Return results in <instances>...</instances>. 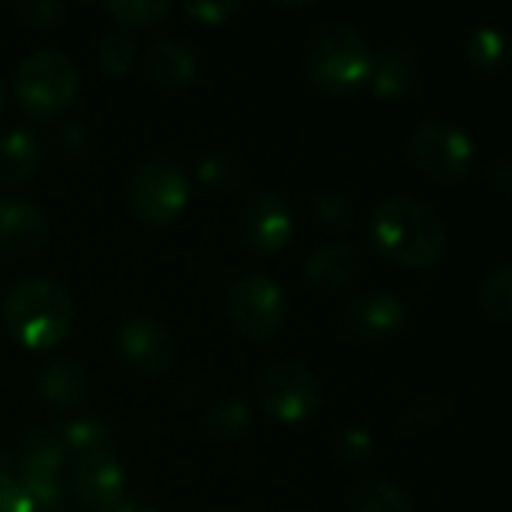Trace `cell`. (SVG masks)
Segmentation results:
<instances>
[{"label": "cell", "mask_w": 512, "mask_h": 512, "mask_svg": "<svg viewBox=\"0 0 512 512\" xmlns=\"http://www.w3.org/2000/svg\"><path fill=\"white\" fill-rule=\"evenodd\" d=\"M369 240L399 267H432L447 252V222L435 207L396 195L372 210Z\"/></svg>", "instance_id": "cell-1"}, {"label": "cell", "mask_w": 512, "mask_h": 512, "mask_svg": "<svg viewBox=\"0 0 512 512\" xmlns=\"http://www.w3.org/2000/svg\"><path fill=\"white\" fill-rule=\"evenodd\" d=\"M372 51L363 33L351 21L321 24L303 51V72L315 90L327 96H351L369 84Z\"/></svg>", "instance_id": "cell-2"}, {"label": "cell", "mask_w": 512, "mask_h": 512, "mask_svg": "<svg viewBox=\"0 0 512 512\" xmlns=\"http://www.w3.org/2000/svg\"><path fill=\"white\" fill-rule=\"evenodd\" d=\"M6 330L30 351H48L60 345L75 324L72 297L51 279H21L3 300Z\"/></svg>", "instance_id": "cell-3"}, {"label": "cell", "mask_w": 512, "mask_h": 512, "mask_svg": "<svg viewBox=\"0 0 512 512\" xmlns=\"http://www.w3.org/2000/svg\"><path fill=\"white\" fill-rule=\"evenodd\" d=\"M81 87L78 66L57 48H42L27 54L15 69V99L18 105L39 120L63 114Z\"/></svg>", "instance_id": "cell-4"}, {"label": "cell", "mask_w": 512, "mask_h": 512, "mask_svg": "<svg viewBox=\"0 0 512 512\" xmlns=\"http://www.w3.org/2000/svg\"><path fill=\"white\" fill-rule=\"evenodd\" d=\"M186 204H189V180L177 162L156 156L135 168L129 183V207L144 225L165 228L180 219Z\"/></svg>", "instance_id": "cell-5"}, {"label": "cell", "mask_w": 512, "mask_h": 512, "mask_svg": "<svg viewBox=\"0 0 512 512\" xmlns=\"http://www.w3.org/2000/svg\"><path fill=\"white\" fill-rule=\"evenodd\" d=\"M408 153H411L414 165L438 183L465 180L477 159L471 135L447 120L420 123L408 141Z\"/></svg>", "instance_id": "cell-6"}, {"label": "cell", "mask_w": 512, "mask_h": 512, "mask_svg": "<svg viewBox=\"0 0 512 512\" xmlns=\"http://www.w3.org/2000/svg\"><path fill=\"white\" fill-rule=\"evenodd\" d=\"M258 402L279 423H303L318 414L324 390L309 366L297 360H276L258 378Z\"/></svg>", "instance_id": "cell-7"}, {"label": "cell", "mask_w": 512, "mask_h": 512, "mask_svg": "<svg viewBox=\"0 0 512 512\" xmlns=\"http://www.w3.org/2000/svg\"><path fill=\"white\" fill-rule=\"evenodd\" d=\"M228 318L231 324L252 342H270L288 315V300L279 282H273L270 276L252 273L243 276L225 300Z\"/></svg>", "instance_id": "cell-8"}, {"label": "cell", "mask_w": 512, "mask_h": 512, "mask_svg": "<svg viewBox=\"0 0 512 512\" xmlns=\"http://www.w3.org/2000/svg\"><path fill=\"white\" fill-rule=\"evenodd\" d=\"M294 231L297 225H294L288 204L282 201V195L270 189L255 192L240 213V237L258 255H276L288 249L294 240Z\"/></svg>", "instance_id": "cell-9"}, {"label": "cell", "mask_w": 512, "mask_h": 512, "mask_svg": "<svg viewBox=\"0 0 512 512\" xmlns=\"http://www.w3.org/2000/svg\"><path fill=\"white\" fill-rule=\"evenodd\" d=\"M117 351L138 375L159 378L177 360V345L171 333L153 318H129L117 330Z\"/></svg>", "instance_id": "cell-10"}, {"label": "cell", "mask_w": 512, "mask_h": 512, "mask_svg": "<svg viewBox=\"0 0 512 512\" xmlns=\"http://www.w3.org/2000/svg\"><path fill=\"white\" fill-rule=\"evenodd\" d=\"M405 324H408V306L387 291L354 297L345 309V327L366 342L393 339L405 330Z\"/></svg>", "instance_id": "cell-11"}, {"label": "cell", "mask_w": 512, "mask_h": 512, "mask_svg": "<svg viewBox=\"0 0 512 512\" xmlns=\"http://www.w3.org/2000/svg\"><path fill=\"white\" fill-rule=\"evenodd\" d=\"M72 480H75V495L84 510L111 512L126 498V474H123V465L111 453L78 459Z\"/></svg>", "instance_id": "cell-12"}, {"label": "cell", "mask_w": 512, "mask_h": 512, "mask_svg": "<svg viewBox=\"0 0 512 512\" xmlns=\"http://www.w3.org/2000/svg\"><path fill=\"white\" fill-rule=\"evenodd\" d=\"M51 237V225L45 213L30 201L3 198L0 201V255L24 258L45 249Z\"/></svg>", "instance_id": "cell-13"}, {"label": "cell", "mask_w": 512, "mask_h": 512, "mask_svg": "<svg viewBox=\"0 0 512 512\" xmlns=\"http://www.w3.org/2000/svg\"><path fill=\"white\" fill-rule=\"evenodd\" d=\"M420 75H423L420 51L411 42H393L372 63L369 84L378 99H405L420 84Z\"/></svg>", "instance_id": "cell-14"}, {"label": "cell", "mask_w": 512, "mask_h": 512, "mask_svg": "<svg viewBox=\"0 0 512 512\" xmlns=\"http://www.w3.org/2000/svg\"><path fill=\"white\" fill-rule=\"evenodd\" d=\"M144 69H147V78L159 90H183V87H189L195 81L198 60H195V51L186 42H180V39H156L147 48Z\"/></svg>", "instance_id": "cell-15"}, {"label": "cell", "mask_w": 512, "mask_h": 512, "mask_svg": "<svg viewBox=\"0 0 512 512\" xmlns=\"http://www.w3.org/2000/svg\"><path fill=\"white\" fill-rule=\"evenodd\" d=\"M360 273V252L351 243H330L306 261V282L321 294L345 291Z\"/></svg>", "instance_id": "cell-16"}, {"label": "cell", "mask_w": 512, "mask_h": 512, "mask_svg": "<svg viewBox=\"0 0 512 512\" xmlns=\"http://www.w3.org/2000/svg\"><path fill=\"white\" fill-rule=\"evenodd\" d=\"M36 390L51 408H78L87 399L90 378L81 363H75L72 357H60L39 372Z\"/></svg>", "instance_id": "cell-17"}, {"label": "cell", "mask_w": 512, "mask_h": 512, "mask_svg": "<svg viewBox=\"0 0 512 512\" xmlns=\"http://www.w3.org/2000/svg\"><path fill=\"white\" fill-rule=\"evenodd\" d=\"M39 171V141L24 132L12 129L0 138V183L21 186Z\"/></svg>", "instance_id": "cell-18"}, {"label": "cell", "mask_w": 512, "mask_h": 512, "mask_svg": "<svg viewBox=\"0 0 512 512\" xmlns=\"http://www.w3.org/2000/svg\"><path fill=\"white\" fill-rule=\"evenodd\" d=\"M66 447L57 429H33L18 447V471L30 474H60L66 462Z\"/></svg>", "instance_id": "cell-19"}, {"label": "cell", "mask_w": 512, "mask_h": 512, "mask_svg": "<svg viewBox=\"0 0 512 512\" xmlns=\"http://www.w3.org/2000/svg\"><path fill=\"white\" fill-rule=\"evenodd\" d=\"M348 510L351 512H414V501L390 480L381 477H369L360 480L351 489L348 498Z\"/></svg>", "instance_id": "cell-20"}, {"label": "cell", "mask_w": 512, "mask_h": 512, "mask_svg": "<svg viewBox=\"0 0 512 512\" xmlns=\"http://www.w3.org/2000/svg\"><path fill=\"white\" fill-rule=\"evenodd\" d=\"M465 54L471 66L486 78H501L507 72V39L495 27H480L471 33Z\"/></svg>", "instance_id": "cell-21"}, {"label": "cell", "mask_w": 512, "mask_h": 512, "mask_svg": "<svg viewBox=\"0 0 512 512\" xmlns=\"http://www.w3.org/2000/svg\"><path fill=\"white\" fill-rule=\"evenodd\" d=\"M249 423H252V414H249V405L243 399H222L204 417L207 435L213 441H222V444L240 441L246 435Z\"/></svg>", "instance_id": "cell-22"}, {"label": "cell", "mask_w": 512, "mask_h": 512, "mask_svg": "<svg viewBox=\"0 0 512 512\" xmlns=\"http://www.w3.org/2000/svg\"><path fill=\"white\" fill-rule=\"evenodd\" d=\"M57 432L63 438L66 453H75L78 459H87L96 453H111V432L102 420H93V417L72 420Z\"/></svg>", "instance_id": "cell-23"}, {"label": "cell", "mask_w": 512, "mask_h": 512, "mask_svg": "<svg viewBox=\"0 0 512 512\" xmlns=\"http://www.w3.org/2000/svg\"><path fill=\"white\" fill-rule=\"evenodd\" d=\"M480 309L498 321V324H510L512 321V267L507 261H501L495 270L486 273V279L480 282Z\"/></svg>", "instance_id": "cell-24"}, {"label": "cell", "mask_w": 512, "mask_h": 512, "mask_svg": "<svg viewBox=\"0 0 512 512\" xmlns=\"http://www.w3.org/2000/svg\"><path fill=\"white\" fill-rule=\"evenodd\" d=\"M102 12L126 27H150V24H159L171 12V3H165V0H111V3H102Z\"/></svg>", "instance_id": "cell-25"}, {"label": "cell", "mask_w": 512, "mask_h": 512, "mask_svg": "<svg viewBox=\"0 0 512 512\" xmlns=\"http://www.w3.org/2000/svg\"><path fill=\"white\" fill-rule=\"evenodd\" d=\"M198 180L210 192H231L243 183V162L231 153H210L198 165Z\"/></svg>", "instance_id": "cell-26"}, {"label": "cell", "mask_w": 512, "mask_h": 512, "mask_svg": "<svg viewBox=\"0 0 512 512\" xmlns=\"http://www.w3.org/2000/svg\"><path fill=\"white\" fill-rule=\"evenodd\" d=\"M135 63V39L129 33H108L99 45V66L111 78H123Z\"/></svg>", "instance_id": "cell-27"}, {"label": "cell", "mask_w": 512, "mask_h": 512, "mask_svg": "<svg viewBox=\"0 0 512 512\" xmlns=\"http://www.w3.org/2000/svg\"><path fill=\"white\" fill-rule=\"evenodd\" d=\"M312 210H315L318 222H324L333 231H348L354 225V207L342 192H333V189L318 192L312 198Z\"/></svg>", "instance_id": "cell-28"}, {"label": "cell", "mask_w": 512, "mask_h": 512, "mask_svg": "<svg viewBox=\"0 0 512 512\" xmlns=\"http://www.w3.org/2000/svg\"><path fill=\"white\" fill-rule=\"evenodd\" d=\"M15 15L30 27H54L66 15V3H60V0H24V3H15Z\"/></svg>", "instance_id": "cell-29"}, {"label": "cell", "mask_w": 512, "mask_h": 512, "mask_svg": "<svg viewBox=\"0 0 512 512\" xmlns=\"http://www.w3.org/2000/svg\"><path fill=\"white\" fill-rule=\"evenodd\" d=\"M183 12L192 15V18L201 21V24L219 27V24H225L231 15L240 12V3H234V0H201V3H186Z\"/></svg>", "instance_id": "cell-30"}, {"label": "cell", "mask_w": 512, "mask_h": 512, "mask_svg": "<svg viewBox=\"0 0 512 512\" xmlns=\"http://www.w3.org/2000/svg\"><path fill=\"white\" fill-rule=\"evenodd\" d=\"M372 450H375V438H372L369 429H348V432L342 435L339 453H342V459H345L348 465H363V462H369V459H372Z\"/></svg>", "instance_id": "cell-31"}, {"label": "cell", "mask_w": 512, "mask_h": 512, "mask_svg": "<svg viewBox=\"0 0 512 512\" xmlns=\"http://www.w3.org/2000/svg\"><path fill=\"white\" fill-rule=\"evenodd\" d=\"M486 177H489V186L498 192V195H507L512 189V162L507 153H498L492 162H489V171H486Z\"/></svg>", "instance_id": "cell-32"}, {"label": "cell", "mask_w": 512, "mask_h": 512, "mask_svg": "<svg viewBox=\"0 0 512 512\" xmlns=\"http://www.w3.org/2000/svg\"><path fill=\"white\" fill-rule=\"evenodd\" d=\"M0 512H33V504L18 486H0Z\"/></svg>", "instance_id": "cell-33"}, {"label": "cell", "mask_w": 512, "mask_h": 512, "mask_svg": "<svg viewBox=\"0 0 512 512\" xmlns=\"http://www.w3.org/2000/svg\"><path fill=\"white\" fill-rule=\"evenodd\" d=\"M0 486H15V468L6 453H0Z\"/></svg>", "instance_id": "cell-34"}, {"label": "cell", "mask_w": 512, "mask_h": 512, "mask_svg": "<svg viewBox=\"0 0 512 512\" xmlns=\"http://www.w3.org/2000/svg\"><path fill=\"white\" fill-rule=\"evenodd\" d=\"M111 512H156V510H150V507H141V504H135V501H129V498H123L117 507Z\"/></svg>", "instance_id": "cell-35"}, {"label": "cell", "mask_w": 512, "mask_h": 512, "mask_svg": "<svg viewBox=\"0 0 512 512\" xmlns=\"http://www.w3.org/2000/svg\"><path fill=\"white\" fill-rule=\"evenodd\" d=\"M0 108H3V87H0Z\"/></svg>", "instance_id": "cell-36"}]
</instances>
